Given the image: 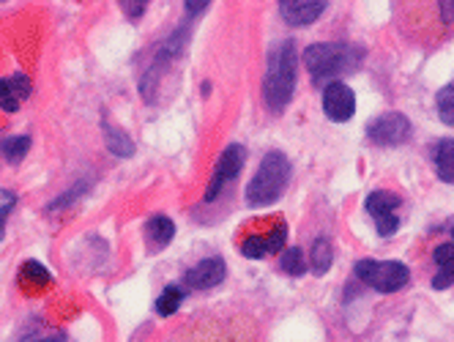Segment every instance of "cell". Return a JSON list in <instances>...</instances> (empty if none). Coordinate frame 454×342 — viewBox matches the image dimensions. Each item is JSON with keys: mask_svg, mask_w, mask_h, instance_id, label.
<instances>
[{"mask_svg": "<svg viewBox=\"0 0 454 342\" xmlns=\"http://www.w3.org/2000/svg\"><path fill=\"white\" fill-rule=\"evenodd\" d=\"M364 64V50L350 42H317L304 50V66L312 77V85L329 88L342 82V77L359 72Z\"/></svg>", "mask_w": 454, "mask_h": 342, "instance_id": "1", "label": "cell"}, {"mask_svg": "<svg viewBox=\"0 0 454 342\" xmlns=\"http://www.w3.org/2000/svg\"><path fill=\"white\" fill-rule=\"evenodd\" d=\"M296 66H299V52L296 42L285 39L269 52V69L263 82V99L271 113H282L296 90Z\"/></svg>", "mask_w": 454, "mask_h": 342, "instance_id": "2", "label": "cell"}, {"mask_svg": "<svg viewBox=\"0 0 454 342\" xmlns=\"http://www.w3.org/2000/svg\"><path fill=\"white\" fill-rule=\"evenodd\" d=\"M290 175H294V165H290V159L282 151H269L261 162V167H257V173L252 175L249 186H247V206L263 208V206L277 203L287 190Z\"/></svg>", "mask_w": 454, "mask_h": 342, "instance_id": "3", "label": "cell"}, {"mask_svg": "<svg viewBox=\"0 0 454 342\" xmlns=\"http://www.w3.org/2000/svg\"><path fill=\"white\" fill-rule=\"evenodd\" d=\"M356 279H362L378 293H397L411 283V268L400 260H372L364 258L353 266Z\"/></svg>", "mask_w": 454, "mask_h": 342, "instance_id": "4", "label": "cell"}, {"mask_svg": "<svg viewBox=\"0 0 454 342\" xmlns=\"http://www.w3.org/2000/svg\"><path fill=\"white\" fill-rule=\"evenodd\" d=\"M403 206L400 195L395 192H386V190H375L367 195L364 200V208L367 214L375 220V228H378V236L380 238H388L395 236L397 228H400V216H397V208Z\"/></svg>", "mask_w": 454, "mask_h": 342, "instance_id": "5", "label": "cell"}, {"mask_svg": "<svg viewBox=\"0 0 454 342\" xmlns=\"http://www.w3.org/2000/svg\"><path fill=\"white\" fill-rule=\"evenodd\" d=\"M244 165H247V148H244L241 143L227 145V148L222 151V157H219L216 167H214L211 181H208L206 203H214V200L224 192V186L231 183V181L241 173V167H244Z\"/></svg>", "mask_w": 454, "mask_h": 342, "instance_id": "6", "label": "cell"}, {"mask_svg": "<svg viewBox=\"0 0 454 342\" xmlns=\"http://www.w3.org/2000/svg\"><path fill=\"white\" fill-rule=\"evenodd\" d=\"M411 135H413V127H411L408 115H403V113H383L380 118H375L370 127H367L370 143L388 145V148H392V145H403Z\"/></svg>", "mask_w": 454, "mask_h": 342, "instance_id": "7", "label": "cell"}, {"mask_svg": "<svg viewBox=\"0 0 454 342\" xmlns=\"http://www.w3.org/2000/svg\"><path fill=\"white\" fill-rule=\"evenodd\" d=\"M224 276H227V263L224 258L214 255V258L200 260L198 266H192L184 276V283L192 291H211L224 283Z\"/></svg>", "mask_w": 454, "mask_h": 342, "instance_id": "8", "label": "cell"}, {"mask_svg": "<svg viewBox=\"0 0 454 342\" xmlns=\"http://www.w3.org/2000/svg\"><path fill=\"white\" fill-rule=\"evenodd\" d=\"M285 238H287V225L279 222L271 233L266 236H247L241 241V255L249 258V260H263L266 255H274V253H282L285 250Z\"/></svg>", "mask_w": 454, "mask_h": 342, "instance_id": "9", "label": "cell"}, {"mask_svg": "<svg viewBox=\"0 0 454 342\" xmlns=\"http://www.w3.org/2000/svg\"><path fill=\"white\" fill-rule=\"evenodd\" d=\"M323 110L337 123H345L356 113V93L345 82H334L329 88H323Z\"/></svg>", "mask_w": 454, "mask_h": 342, "instance_id": "10", "label": "cell"}, {"mask_svg": "<svg viewBox=\"0 0 454 342\" xmlns=\"http://www.w3.org/2000/svg\"><path fill=\"white\" fill-rule=\"evenodd\" d=\"M279 12L287 25L307 27L315 19H320V14L326 12V4H323V0H282Z\"/></svg>", "mask_w": 454, "mask_h": 342, "instance_id": "11", "label": "cell"}, {"mask_svg": "<svg viewBox=\"0 0 454 342\" xmlns=\"http://www.w3.org/2000/svg\"><path fill=\"white\" fill-rule=\"evenodd\" d=\"M173 236H176V225L165 214H153L143 225V238H145L148 253H161L173 241Z\"/></svg>", "mask_w": 454, "mask_h": 342, "instance_id": "12", "label": "cell"}, {"mask_svg": "<svg viewBox=\"0 0 454 342\" xmlns=\"http://www.w3.org/2000/svg\"><path fill=\"white\" fill-rule=\"evenodd\" d=\"M433 258L438 263V276L433 279V288L443 291V288L454 285V244H441Z\"/></svg>", "mask_w": 454, "mask_h": 342, "instance_id": "13", "label": "cell"}, {"mask_svg": "<svg viewBox=\"0 0 454 342\" xmlns=\"http://www.w3.org/2000/svg\"><path fill=\"white\" fill-rule=\"evenodd\" d=\"M52 283V274L39 260H25L20 266V285L25 291H42Z\"/></svg>", "mask_w": 454, "mask_h": 342, "instance_id": "14", "label": "cell"}, {"mask_svg": "<svg viewBox=\"0 0 454 342\" xmlns=\"http://www.w3.org/2000/svg\"><path fill=\"white\" fill-rule=\"evenodd\" d=\"M435 173L443 183H454V137L438 140L435 145Z\"/></svg>", "mask_w": 454, "mask_h": 342, "instance_id": "15", "label": "cell"}, {"mask_svg": "<svg viewBox=\"0 0 454 342\" xmlns=\"http://www.w3.org/2000/svg\"><path fill=\"white\" fill-rule=\"evenodd\" d=\"M102 132H105V143L110 148V153H115V157L126 159V157H135V143L132 137H129L123 129H115L113 123H102Z\"/></svg>", "mask_w": 454, "mask_h": 342, "instance_id": "16", "label": "cell"}, {"mask_svg": "<svg viewBox=\"0 0 454 342\" xmlns=\"http://www.w3.org/2000/svg\"><path fill=\"white\" fill-rule=\"evenodd\" d=\"M334 263V246L329 238H317L312 244V250H309V266L315 271V276H323Z\"/></svg>", "mask_w": 454, "mask_h": 342, "instance_id": "17", "label": "cell"}, {"mask_svg": "<svg viewBox=\"0 0 454 342\" xmlns=\"http://www.w3.org/2000/svg\"><path fill=\"white\" fill-rule=\"evenodd\" d=\"M184 296H186V291L181 285H168L165 291H161V296L156 299V313H159V318L176 315L178 307L184 304Z\"/></svg>", "mask_w": 454, "mask_h": 342, "instance_id": "18", "label": "cell"}, {"mask_svg": "<svg viewBox=\"0 0 454 342\" xmlns=\"http://www.w3.org/2000/svg\"><path fill=\"white\" fill-rule=\"evenodd\" d=\"M279 268L290 276H301L307 271V258H304V250L299 246H287L282 250V258H279Z\"/></svg>", "mask_w": 454, "mask_h": 342, "instance_id": "19", "label": "cell"}, {"mask_svg": "<svg viewBox=\"0 0 454 342\" xmlns=\"http://www.w3.org/2000/svg\"><path fill=\"white\" fill-rule=\"evenodd\" d=\"M435 107H438V118L446 123V127H454V82H449L446 88L438 90Z\"/></svg>", "mask_w": 454, "mask_h": 342, "instance_id": "20", "label": "cell"}, {"mask_svg": "<svg viewBox=\"0 0 454 342\" xmlns=\"http://www.w3.org/2000/svg\"><path fill=\"white\" fill-rule=\"evenodd\" d=\"M0 151L9 159V165H20L25 159V153L30 151V137H12L0 143Z\"/></svg>", "mask_w": 454, "mask_h": 342, "instance_id": "21", "label": "cell"}, {"mask_svg": "<svg viewBox=\"0 0 454 342\" xmlns=\"http://www.w3.org/2000/svg\"><path fill=\"white\" fill-rule=\"evenodd\" d=\"M17 206V195L9 190H0V241L6 238V220Z\"/></svg>", "mask_w": 454, "mask_h": 342, "instance_id": "22", "label": "cell"}, {"mask_svg": "<svg viewBox=\"0 0 454 342\" xmlns=\"http://www.w3.org/2000/svg\"><path fill=\"white\" fill-rule=\"evenodd\" d=\"M0 107L6 113H17L20 110V97L12 88V80H0Z\"/></svg>", "mask_w": 454, "mask_h": 342, "instance_id": "23", "label": "cell"}, {"mask_svg": "<svg viewBox=\"0 0 454 342\" xmlns=\"http://www.w3.org/2000/svg\"><path fill=\"white\" fill-rule=\"evenodd\" d=\"M85 190H88V183H77V190H69L67 195H60L58 200H52V203L47 206V211H60L63 206H69V203H74L80 195H85Z\"/></svg>", "mask_w": 454, "mask_h": 342, "instance_id": "24", "label": "cell"}, {"mask_svg": "<svg viewBox=\"0 0 454 342\" xmlns=\"http://www.w3.org/2000/svg\"><path fill=\"white\" fill-rule=\"evenodd\" d=\"M20 342H69V337L63 331H34V334L22 337Z\"/></svg>", "mask_w": 454, "mask_h": 342, "instance_id": "25", "label": "cell"}, {"mask_svg": "<svg viewBox=\"0 0 454 342\" xmlns=\"http://www.w3.org/2000/svg\"><path fill=\"white\" fill-rule=\"evenodd\" d=\"M12 80V88H14V93L20 97V102L22 99H27L30 93H34V85H30V77H25V74H14V77H9Z\"/></svg>", "mask_w": 454, "mask_h": 342, "instance_id": "26", "label": "cell"}, {"mask_svg": "<svg viewBox=\"0 0 454 342\" xmlns=\"http://www.w3.org/2000/svg\"><path fill=\"white\" fill-rule=\"evenodd\" d=\"M129 17H132V19H137V17H143V12H145V4H129V0H121V4H118Z\"/></svg>", "mask_w": 454, "mask_h": 342, "instance_id": "27", "label": "cell"}, {"mask_svg": "<svg viewBox=\"0 0 454 342\" xmlns=\"http://www.w3.org/2000/svg\"><path fill=\"white\" fill-rule=\"evenodd\" d=\"M184 9H186L192 17H198V14H203V12L208 9V4H192V0H189V4H184Z\"/></svg>", "mask_w": 454, "mask_h": 342, "instance_id": "28", "label": "cell"}, {"mask_svg": "<svg viewBox=\"0 0 454 342\" xmlns=\"http://www.w3.org/2000/svg\"><path fill=\"white\" fill-rule=\"evenodd\" d=\"M441 17H443V22H451L454 19V4H441Z\"/></svg>", "mask_w": 454, "mask_h": 342, "instance_id": "29", "label": "cell"}, {"mask_svg": "<svg viewBox=\"0 0 454 342\" xmlns=\"http://www.w3.org/2000/svg\"><path fill=\"white\" fill-rule=\"evenodd\" d=\"M451 236H454V228H451Z\"/></svg>", "mask_w": 454, "mask_h": 342, "instance_id": "30", "label": "cell"}]
</instances>
